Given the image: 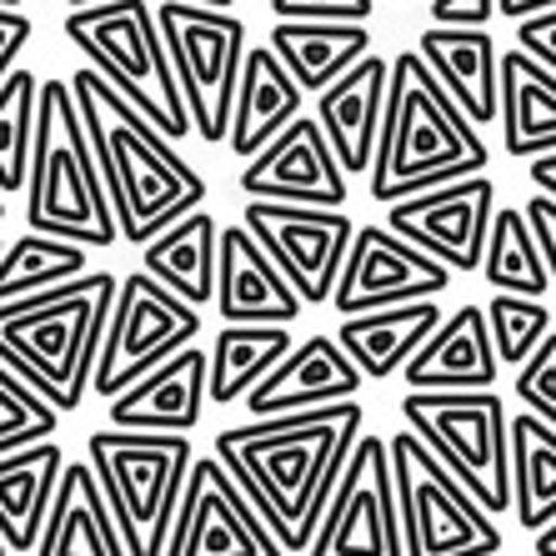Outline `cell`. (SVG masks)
Wrapping results in <instances>:
<instances>
[{"label": "cell", "instance_id": "obj_1", "mask_svg": "<svg viewBox=\"0 0 556 556\" xmlns=\"http://www.w3.org/2000/svg\"><path fill=\"white\" fill-rule=\"evenodd\" d=\"M366 431L362 402H337L321 412L247 421L216 437V462L231 471L266 531L286 556H306L321 527L326 496L337 486L356 437Z\"/></svg>", "mask_w": 556, "mask_h": 556}, {"label": "cell", "instance_id": "obj_2", "mask_svg": "<svg viewBox=\"0 0 556 556\" xmlns=\"http://www.w3.org/2000/svg\"><path fill=\"white\" fill-rule=\"evenodd\" d=\"M65 86H71V101L80 111L86 141H91L121 241L146 247L151 236L166 231L170 220H181L186 211L206 201V176L136 105L121 101L91 65H80Z\"/></svg>", "mask_w": 556, "mask_h": 556}, {"label": "cell", "instance_id": "obj_3", "mask_svg": "<svg viewBox=\"0 0 556 556\" xmlns=\"http://www.w3.org/2000/svg\"><path fill=\"white\" fill-rule=\"evenodd\" d=\"M486 136L462 116V105L441 91V80L427 71L416 51L391 55L387 76V111L381 136L366 170L371 201H406V195L437 191L446 181L486 176Z\"/></svg>", "mask_w": 556, "mask_h": 556}, {"label": "cell", "instance_id": "obj_4", "mask_svg": "<svg viewBox=\"0 0 556 556\" xmlns=\"http://www.w3.org/2000/svg\"><path fill=\"white\" fill-rule=\"evenodd\" d=\"M121 276L86 271L46 296L0 306V362L30 391H40L55 412H76L91 391L101 337L116 306Z\"/></svg>", "mask_w": 556, "mask_h": 556}, {"label": "cell", "instance_id": "obj_5", "mask_svg": "<svg viewBox=\"0 0 556 556\" xmlns=\"http://www.w3.org/2000/svg\"><path fill=\"white\" fill-rule=\"evenodd\" d=\"M26 226L86 251H105L121 241L91 141H86V126H80V111L65 80H40L36 141H30L26 170Z\"/></svg>", "mask_w": 556, "mask_h": 556}, {"label": "cell", "instance_id": "obj_6", "mask_svg": "<svg viewBox=\"0 0 556 556\" xmlns=\"http://www.w3.org/2000/svg\"><path fill=\"white\" fill-rule=\"evenodd\" d=\"M65 36L86 55L96 76L141 111L170 146L191 136L181 105V86L170 71L166 40L155 26V11L146 0H105V5H86V11L65 15Z\"/></svg>", "mask_w": 556, "mask_h": 556}, {"label": "cell", "instance_id": "obj_7", "mask_svg": "<svg viewBox=\"0 0 556 556\" xmlns=\"http://www.w3.org/2000/svg\"><path fill=\"white\" fill-rule=\"evenodd\" d=\"M191 462L195 452L186 437H146L116 427L86 437V466L111 506L126 556H166Z\"/></svg>", "mask_w": 556, "mask_h": 556}, {"label": "cell", "instance_id": "obj_8", "mask_svg": "<svg viewBox=\"0 0 556 556\" xmlns=\"http://www.w3.org/2000/svg\"><path fill=\"white\" fill-rule=\"evenodd\" d=\"M402 421L486 517L511 511V416L496 391H406Z\"/></svg>", "mask_w": 556, "mask_h": 556}, {"label": "cell", "instance_id": "obj_9", "mask_svg": "<svg viewBox=\"0 0 556 556\" xmlns=\"http://www.w3.org/2000/svg\"><path fill=\"white\" fill-rule=\"evenodd\" d=\"M155 26H161L170 71L181 86L191 136H201L206 146H226L236 80H241V61H247V21L231 11H211V5L161 0Z\"/></svg>", "mask_w": 556, "mask_h": 556}, {"label": "cell", "instance_id": "obj_10", "mask_svg": "<svg viewBox=\"0 0 556 556\" xmlns=\"http://www.w3.org/2000/svg\"><path fill=\"white\" fill-rule=\"evenodd\" d=\"M387 452L406 556H502V527L412 431L387 437Z\"/></svg>", "mask_w": 556, "mask_h": 556}, {"label": "cell", "instance_id": "obj_11", "mask_svg": "<svg viewBox=\"0 0 556 556\" xmlns=\"http://www.w3.org/2000/svg\"><path fill=\"white\" fill-rule=\"evenodd\" d=\"M201 337V311L186 306L181 296H170L161 281H151L146 271L126 276L116 286V306L105 321L101 356L91 371L96 396H121L130 381H141L146 371H155L161 362H170L176 351L195 346Z\"/></svg>", "mask_w": 556, "mask_h": 556}, {"label": "cell", "instance_id": "obj_12", "mask_svg": "<svg viewBox=\"0 0 556 556\" xmlns=\"http://www.w3.org/2000/svg\"><path fill=\"white\" fill-rule=\"evenodd\" d=\"M306 556H406L387 437H356Z\"/></svg>", "mask_w": 556, "mask_h": 556}, {"label": "cell", "instance_id": "obj_13", "mask_svg": "<svg viewBox=\"0 0 556 556\" xmlns=\"http://www.w3.org/2000/svg\"><path fill=\"white\" fill-rule=\"evenodd\" d=\"M251 236L261 251L276 261V271L291 281L301 306H326L331 286L341 276V261L351 247V216L346 211H321V206H281V201H247Z\"/></svg>", "mask_w": 556, "mask_h": 556}, {"label": "cell", "instance_id": "obj_14", "mask_svg": "<svg viewBox=\"0 0 556 556\" xmlns=\"http://www.w3.org/2000/svg\"><path fill=\"white\" fill-rule=\"evenodd\" d=\"M492 211H496L492 176H466V181H446L437 191L391 201L387 231H396L421 256L441 261L452 276H471L481 271Z\"/></svg>", "mask_w": 556, "mask_h": 556}, {"label": "cell", "instance_id": "obj_15", "mask_svg": "<svg viewBox=\"0 0 556 556\" xmlns=\"http://www.w3.org/2000/svg\"><path fill=\"white\" fill-rule=\"evenodd\" d=\"M166 556H286L216 456H195Z\"/></svg>", "mask_w": 556, "mask_h": 556}, {"label": "cell", "instance_id": "obj_16", "mask_svg": "<svg viewBox=\"0 0 556 556\" xmlns=\"http://www.w3.org/2000/svg\"><path fill=\"white\" fill-rule=\"evenodd\" d=\"M446 286H452V271L441 261L421 256L387 226H356L341 276L331 286V306L337 316H362V311H387L406 301H441Z\"/></svg>", "mask_w": 556, "mask_h": 556}, {"label": "cell", "instance_id": "obj_17", "mask_svg": "<svg viewBox=\"0 0 556 556\" xmlns=\"http://www.w3.org/2000/svg\"><path fill=\"white\" fill-rule=\"evenodd\" d=\"M241 191L251 201L341 211L346 206V170L337 166L316 116H296L241 166Z\"/></svg>", "mask_w": 556, "mask_h": 556}, {"label": "cell", "instance_id": "obj_18", "mask_svg": "<svg viewBox=\"0 0 556 556\" xmlns=\"http://www.w3.org/2000/svg\"><path fill=\"white\" fill-rule=\"evenodd\" d=\"M216 316L226 326H291L301 316V296L291 291L276 261L261 251L256 236L236 220L216 236Z\"/></svg>", "mask_w": 556, "mask_h": 556}, {"label": "cell", "instance_id": "obj_19", "mask_svg": "<svg viewBox=\"0 0 556 556\" xmlns=\"http://www.w3.org/2000/svg\"><path fill=\"white\" fill-rule=\"evenodd\" d=\"M356 391H362V371L337 346V337L321 331V337L296 341L271 366V376L256 381L241 402H247V412L256 421H271V416H296V412H321V406H337V402H356Z\"/></svg>", "mask_w": 556, "mask_h": 556}, {"label": "cell", "instance_id": "obj_20", "mask_svg": "<svg viewBox=\"0 0 556 556\" xmlns=\"http://www.w3.org/2000/svg\"><path fill=\"white\" fill-rule=\"evenodd\" d=\"M111 427L146 437H191L206 416V351L186 346L111 396Z\"/></svg>", "mask_w": 556, "mask_h": 556}, {"label": "cell", "instance_id": "obj_21", "mask_svg": "<svg viewBox=\"0 0 556 556\" xmlns=\"http://www.w3.org/2000/svg\"><path fill=\"white\" fill-rule=\"evenodd\" d=\"M387 76H391V61L371 51L316 96V126H321L326 146H331V155H337V166L346 176H366L371 170L381 111H387Z\"/></svg>", "mask_w": 556, "mask_h": 556}, {"label": "cell", "instance_id": "obj_22", "mask_svg": "<svg viewBox=\"0 0 556 556\" xmlns=\"http://www.w3.org/2000/svg\"><path fill=\"white\" fill-rule=\"evenodd\" d=\"M402 371L406 391H492L502 362L486 337V311L456 306L452 316H441V326L416 346Z\"/></svg>", "mask_w": 556, "mask_h": 556}, {"label": "cell", "instance_id": "obj_23", "mask_svg": "<svg viewBox=\"0 0 556 556\" xmlns=\"http://www.w3.org/2000/svg\"><path fill=\"white\" fill-rule=\"evenodd\" d=\"M301 101H306V91L291 80V71L266 46H247L241 80H236V101H231V126H226L231 155L251 161L271 136H281L301 116Z\"/></svg>", "mask_w": 556, "mask_h": 556}, {"label": "cell", "instance_id": "obj_24", "mask_svg": "<svg viewBox=\"0 0 556 556\" xmlns=\"http://www.w3.org/2000/svg\"><path fill=\"white\" fill-rule=\"evenodd\" d=\"M30 556H126V542H121L116 521H111V506H105L86 456L65 462Z\"/></svg>", "mask_w": 556, "mask_h": 556}, {"label": "cell", "instance_id": "obj_25", "mask_svg": "<svg viewBox=\"0 0 556 556\" xmlns=\"http://www.w3.org/2000/svg\"><path fill=\"white\" fill-rule=\"evenodd\" d=\"M441 316H446L441 301H406V306L341 316L337 346L351 356L362 381H391L416 356V346L441 326Z\"/></svg>", "mask_w": 556, "mask_h": 556}, {"label": "cell", "instance_id": "obj_26", "mask_svg": "<svg viewBox=\"0 0 556 556\" xmlns=\"http://www.w3.org/2000/svg\"><path fill=\"white\" fill-rule=\"evenodd\" d=\"M496 121L506 155L531 161L556 151V71L511 46L496 61Z\"/></svg>", "mask_w": 556, "mask_h": 556}, {"label": "cell", "instance_id": "obj_27", "mask_svg": "<svg viewBox=\"0 0 556 556\" xmlns=\"http://www.w3.org/2000/svg\"><path fill=\"white\" fill-rule=\"evenodd\" d=\"M416 55L427 61V71L441 80V91L462 105V116L477 130L496 121V51L492 30H441L431 26L416 40Z\"/></svg>", "mask_w": 556, "mask_h": 556}, {"label": "cell", "instance_id": "obj_28", "mask_svg": "<svg viewBox=\"0 0 556 556\" xmlns=\"http://www.w3.org/2000/svg\"><path fill=\"white\" fill-rule=\"evenodd\" d=\"M65 471L61 441H36L26 452L0 456V542L11 556H30L51 511L55 481Z\"/></svg>", "mask_w": 556, "mask_h": 556}, {"label": "cell", "instance_id": "obj_29", "mask_svg": "<svg viewBox=\"0 0 556 556\" xmlns=\"http://www.w3.org/2000/svg\"><path fill=\"white\" fill-rule=\"evenodd\" d=\"M216 216L206 206L186 211L181 220H170L161 236H151L141 247V271L161 281L170 296H181L186 306H211L216 296Z\"/></svg>", "mask_w": 556, "mask_h": 556}, {"label": "cell", "instance_id": "obj_30", "mask_svg": "<svg viewBox=\"0 0 556 556\" xmlns=\"http://www.w3.org/2000/svg\"><path fill=\"white\" fill-rule=\"evenodd\" d=\"M266 51L291 71L301 91L321 96L362 55H371V26H351V21H276L271 36H266Z\"/></svg>", "mask_w": 556, "mask_h": 556}, {"label": "cell", "instance_id": "obj_31", "mask_svg": "<svg viewBox=\"0 0 556 556\" xmlns=\"http://www.w3.org/2000/svg\"><path fill=\"white\" fill-rule=\"evenodd\" d=\"M506 446H511V517L536 536L556 521V431L531 412H517L506 421Z\"/></svg>", "mask_w": 556, "mask_h": 556}, {"label": "cell", "instance_id": "obj_32", "mask_svg": "<svg viewBox=\"0 0 556 556\" xmlns=\"http://www.w3.org/2000/svg\"><path fill=\"white\" fill-rule=\"evenodd\" d=\"M291 346H296L291 326H220L206 356V402L211 406L241 402L256 381L271 376V366Z\"/></svg>", "mask_w": 556, "mask_h": 556}, {"label": "cell", "instance_id": "obj_33", "mask_svg": "<svg viewBox=\"0 0 556 556\" xmlns=\"http://www.w3.org/2000/svg\"><path fill=\"white\" fill-rule=\"evenodd\" d=\"M481 276L492 291L502 296H527L542 301L552 291L542 266V251H536V236H531L521 206H496L492 226H486V251H481Z\"/></svg>", "mask_w": 556, "mask_h": 556}, {"label": "cell", "instance_id": "obj_34", "mask_svg": "<svg viewBox=\"0 0 556 556\" xmlns=\"http://www.w3.org/2000/svg\"><path fill=\"white\" fill-rule=\"evenodd\" d=\"M86 276V247H71L61 236H15L0 251V306L26 296H46L55 286Z\"/></svg>", "mask_w": 556, "mask_h": 556}, {"label": "cell", "instance_id": "obj_35", "mask_svg": "<svg viewBox=\"0 0 556 556\" xmlns=\"http://www.w3.org/2000/svg\"><path fill=\"white\" fill-rule=\"evenodd\" d=\"M36 101H40L36 71L15 65L11 76L0 80V195L26 191L30 141H36Z\"/></svg>", "mask_w": 556, "mask_h": 556}, {"label": "cell", "instance_id": "obj_36", "mask_svg": "<svg viewBox=\"0 0 556 556\" xmlns=\"http://www.w3.org/2000/svg\"><path fill=\"white\" fill-rule=\"evenodd\" d=\"M481 311H486V337H492V351L502 366H521L531 351L552 337V311H546V301L502 296V291H496Z\"/></svg>", "mask_w": 556, "mask_h": 556}, {"label": "cell", "instance_id": "obj_37", "mask_svg": "<svg viewBox=\"0 0 556 556\" xmlns=\"http://www.w3.org/2000/svg\"><path fill=\"white\" fill-rule=\"evenodd\" d=\"M55 431H61V412L0 362V456L51 441Z\"/></svg>", "mask_w": 556, "mask_h": 556}, {"label": "cell", "instance_id": "obj_38", "mask_svg": "<svg viewBox=\"0 0 556 556\" xmlns=\"http://www.w3.org/2000/svg\"><path fill=\"white\" fill-rule=\"evenodd\" d=\"M517 402H521V412H531L536 421H546L556 431V331L521 362Z\"/></svg>", "mask_w": 556, "mask_h": 556}, {"label": "cell", "instance_id": "obj_39", "mask_svg": "<svg viewBox=\"0 0 556 556\" xmlns=\"http://www.w3.org/2000/svg\"><path fill=\"white\" fill-rule=\"evenodd\" d=\"M276 21H351V26H371L376 0H266Z\"/></svg>", "mask_w": 556, "mask_h": 556}, {"label": "cell", "instance_id": "obj_40", "mask_svg": "<svg viewBox=\"0 0 556 556\" xmlns=\"http://www.w3.org/2000/svg\"><path fill=\"white\" fill-rule=\"evenodd\" d=\"M427 11L441 30H492L496 0H427Z\"/></svg>", "mask_w": 556, "mask_h": 556}, {"label": "cell", "instance_id": "obj_41", "mask_svg": "<svg viewBox=\"0 0 556 556\" xmlns=\"http://www.w3.org/2000/svg\"><path fill=\"white\" fill-rule=\"evenodd\" d=\"M521 216H527L531 236H536V251H542L546 281L556 286V201H552V195H531L527 206H521Z\"/></svg>", "mask_w": 556, "mask_h": 556}, {"label": "cell", "instance_id": "obj_42", "mask_svg": "<svg viewBox=\"0 0 556 556\" xmlns=\"http://www.w3.org/2000/svg\"><path fill=\"white\" fill-rule=\"evenodd\" d=\"M517 51H527L531 61H542L546 71H556V11L517 21Z\"/></svg>", "mask_w": 556, "mask_h": 556}, {"label": "cell", "instance_id": "obj_43", "mask_svg": "<svg viewBox=\"0 0 556 556\" xmlns=\"http://www.w3.org/2000/svg\"><path fill=\"white\" fill-rule=\"evenodd\" d=\"M30 40V21L21 11H0V80L15 71V55L26 51Z\"/></svg>", "mask_w": 556, "mask_h": 556}, {"label": "cell", "instance_id": "obj_44", "mask_svg": "<svg viewBox=\"0 0 556 556\" xmlns=\"http://www.w3.org/2000/svg\"><path fill=\"white\" fill-rule=\"evenodd\" d=\"M527 176H531V186H536V191L556 201V151L531 155V161H527Z\"/></svg>", "mask_w": 556, "mask_h": 556}, {"label": "cell", "instance_id": "obj_45", "mask_svg": "<svg viewBox=\"0 0 556 556\" xmlns=\"http://www.w3.org/2000/svg\"><path fill=\"white\" fill-rule=\"evenodd\" d=\"M556 0H496V15L506 21H531V15H552Z\"/></svg>", "mask_w": 556, "mask_h": 556}, {"label": "cell", "instance_id": "obj_46", "mask_svg": "<svg viewBox=\"0 0 556 556\" xmlns=\"http://www.w3.org/2000/svg\"><path fill=\"white\" fill-rule=\"evenodd\" d=\"M531 556H556V521L536 531V542H531Z\"/></svg>", "mask_w": 556, "mask_h": 556}, {"label": "cell", "instance_id": "obj_47", "mask_svg": "<svg viewBox=\"0 0 556 556\" xmlns=\"http://www.w3.org/2000/svg\"><path fill=\"white\" fill-rule=\"evenodd\" d=\"M186 5H211V11H231L236 0H186Z\"/></svg>", "mask_w": 556, "mask_h": 556}, {"label": "cell", "instance_id": "obj_48", "mask_svg": "<svg viewBox=\"0 0 556 556\" xmlns=\"http://www.w3.org/2000/svg\"><path fill=\"white\" fill-rule=\"evenodd\" d=\"M71 11H86V5H105V0H65Z\"/></svg>", "mask_w": 556, "mask_h": 556}, {"label": "cell", "instance_id": "obj_49", "mask_svg": "<svg viewBox=\"0 0 556 556\" xmlns=\"http://www.w3.org/2000/svg\"><path fill=\"white\" fill-rule=\"evenodd\" d=\"M0 11H21V0H0Z\"/></svg>", "mask_w": 556, "mask_h": 556}, {"label": "cell", "instance_id": "obj_50", "mask_svg": "<svg viewBox=\"0 0 556 556\" xmlns=\"http://www.w3.org/2000/svg\"><path fill=\"white\" fill-rule=\"evenodd\" d=\"M0 220H5V195H0Z\"/></svg>", "mask_w": 556, "mask_h": 556}, {"label": "cell", "instance_id": "obj_51", "mask_svg": "<svg viewBox=\"0 0 556 556\" xmlns=\"http://www.w3.org/2000/svg\"><path fill=\"white\" fill-rule=\"evenodd\" d=\"M0 556H11V552H5V542H0Z\"/></svg>", "mask_w": 556, "mask_h": 556}, {"label": "cell", "instance_id": "obj_52", "mask_svg": "<svg viewBox=\"0 0 556 556\" xmlns=\"http://www.w3.org/2000/svg\"><path fill=\"white\" fill-rule=\"evenodd\" d=\"M0 251H5V236H0Z\"/></svg>", "mask_w": 556, "mask_h": 556}]
</instances>
